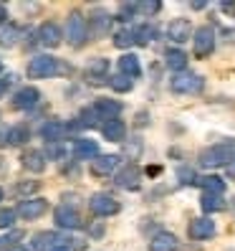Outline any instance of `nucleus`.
<instances>
[{
    "instance_id": "a18cd8bd",
    "label": "nucleus",
    "mask_w": 235,
    "mask_h": 251,
    "mask_svg": "<svg viewBox=\"0 0 235 251\" xmlns=\"http://www.w3.org/2000/svg\"><path fill=\"white\" fill-rule=\"evenodd\" d=\"M190 8H192V10H202V8H208V3L200 0V3H190Z\"/></svg>"
},
{
    "instance_id": "5701e85b",
    "label": "nucleus",
    "mask_w": 235,
    "mask_h": 251,
    "mask_svg": "<svg viewBox=\"0 0 235 251\" xmlns=\"http://www.w3.org/2000/svg\"><path fill=\"white\" fill-rule=\"evenodd\" d=\"M58 236L56 231H41L33 236V241H31V251H51L56 244H58Z\"/></svg>"
},
{
    "instance_id": "49530a36",
    "label": "nucleus",
    "mask_w": 235,
    "mask_h": 251,
    "mask_svg": "<svg viewBox=\"0 0 235 251\" xmlns=\"http://www.w3.org/2000/svg\"><path fill=\"white\" fill-rule=\"evenodd\" d=\"M220 8H223L225 13H235V3H223V5H220Z\"/></svg>"
},
{
    "instance_id": "a211bd4d",
    "label": "nucleus",
    "mask_w": 235,
    "mask_h": 251,
    "mask_svg": "<svg viewBox=\"0 0 235 251\" xmlns=\"http://www.w3.org/2000/svg\"><path fill=\"white\" fill-rule=\"evenodd\" d=\"M21 165L28 170V173H43L46 170V155H43L41 150H36V147H31V150H25L21 155Z\"/></svg>"
},
{
    "instance_id": "37998d69",
    "label": "nucleus",
    "mask_w": 235,
    "mask_h": 251,
    "mask_svg": "<svg viewBox=\"0 0 235 251\" xmlns=\"http://www.w3.org/2000/svg\"><path fill=\"white\" fill-rule=\"evenodd\" d=\"M0 145H8V127H0Z\"/></svg>"
},
{
    "instance_id": "aec40b11",
    "label": "nucleus",
    "mask_w": 235,
    "mask_h": 251,
    "mask_svg": "<svg viewBox=\"0 0 235 251\" xmlns=\"http://www.w3.org/2000/svg\"><path fill=\"white\" fill-rule=\"evenodd\" d=\"M73 155H76L79 160H96L101 152H99V145L94 140L76 137V140H73Z\"/></svg>"
},
{
    "instance_id": "c03bdc74",
    "label": "nucleus",
    "mask_w": 235,
    "mask_h": 251,
    "mask_svg": "<svg viewBox=\"0 0 235 251\" xmlns=\"http://www.w3.org/2000/svg\"><path fill=\"white\" fill-rule=\"evenodd\" d=\"M5 18H8V8H5L3 3H0V25L5 23Z\"/></svg>"
},
{
    "instance_id": "0eeeda50",
    "label": "nucleus",
    "mask_w": 235,
    "mask_h": 251,
    "mask_svg": "<svg viewBox=\"0 0 235 251\" xmlns=\"http://www.w3.org/2000/svg\"><path fill=\"white\" fill-rule=\"evenodd\" d=\"M76 127H79V122L64 125V122H56V120H53V122H46L38 132H41V137H43V140H48V142H64Z\"/></svg>"
},
{
    "instance_id": "e433bc0d",
    "label": "nucleus",
    "mask_w": 235,
    "mask_h": 251,
    "mask_svg": "<svg viewBox=\"0 0 235 251\" xmlns=\"http://www.w3.org/2000/svg\"><path fill=\"white\" fill-rule=\"evenodd\" d=\"M46 157H53V160H64L66 157V145L64 142H48L46 152H43Z\"/></svg>"
},
{
    "instance_id": "09e8293b",
    "label": "nucleus",
    "mask_w": 235,
    "mask_h": 251,
    "mask_svg": "<svg viewBox=\"0 0 235 251\" xmlns=\"http://www.w3.org/2000/svg\"><path fill=\"white\" fill-rule=\"evenodd\" d=\"M3 196H5V193H3V188H0V201H3Z\"/></svg>"
},
{
    "instance_id": "7ed1b4c3",
    "label": "nucleus",
    "mask_w": 235,
    "mask_h": 251,
    "mask_svg": "<svg viewBox=\"0 0 235 251\" xmlns=\"http://www.w3.org/2000/svg\"><path fill=\"white\" fill-rule=\"evenodd\" d=\"M66 38L73 49H84L86 41H89V25L81 13H71L68 23H66Z\"/></svg>"
},
{
    "instance_id": "1a4fd4ad",
    "label": "nucleus",
    "mask_w": 235,
    "mask_h": 251,
    "mask_svg": "<svg viewBox=\"0 0 235 251\" xmlns=\"http://www.w3.org/2000/svg\"><path fill=\"white\" fill-rule=\"evenodd\" d=\"M48 211V201L46 198H25L23 203H18L16 213L25 221H33V218H41L43 213Z\"/></svg>"
},
{
    "instance_id": "f704fd0d",
    "label": "nucleus",
    "mask_w": 235,
    "mask_h": 251,
    "mask_svg": "<svg viewBox=\"0 0 235 251\" xmlns=\"http://www.w3.org/2000/svg\"><path fill=\"white\" fill-rule=\"evenodd\" d=\"M177 183L180 185H195L197 183V173L192 168H187V165L177 168Z\"/></svg>"
},
{
    "instance_id": "412c9836",
    "label": "nucleus",
    "mask_w": 235,
    "mask_h": 251,
    "mask_svg": "<svg viewBox=\"0 0 235 251\" xmlns=\"http://www.w3.org/2000/svg\"><path fill=\"white\" fill-rule=\"evenodd\" d=\"M101 132L109 142H124L127 140V125L122 120H109L101 125Z\"/></svg>"
},
{
    "instance_id": "4468645a",
    "label": "nucleus",
    "mask_w": 235,
    "mask_h": 251,
    "mask_svg": "<svg viewBox=\"0 0 235 251\" xmlns=\"http://www.w3.org/2000/svg\"><path fill=\"white\" fill-rule=\"evenodd\" d=\"M38 43H41V46H46V49H56L58 43H61V28H58L53 21L41 23V28H38Z\"/></svg>"
},
{
    "instance_id": "a878e982",
    "label": "nucleus",
    "mask_w": 235,
    "mask_h": 251,
    "mask_svg": "<svg viewBox=\"0 0 235 251\" xmlns=\"http://www.w3.org/2000/svg\"><path fill=\"white\" fill-rule=\"evenodd\" d=\"M200 208L205 213H220V211H225L228 208V203L223 196H217V193H202L200 198Z\"/></svg>"
},
{
    "instance_id": "ea45409f",
    "label": "nucleus",
    "mask_w": 235,
    "mask_h": 251,
    "mask_svg": "<svg viewBox=\"0 0 235 251\" xmlns=\"http://www.w3.org/2000/svg\"><path fill=\"white\" fill-rule=\"evenodd\" d=\"M33 190H38V183L31 180V183H18L16 185V196H28V193H33Z\"/></svg>"
},
{
    "instance_id": "dca6fc26",
    "label": "nucleus",
    "mask_w": 235,
    "mask_h": 251,
    "mask_svg": "<svg viewBox=\"0 0 235 251\" xmlns=\"http://www.w3.org/2000/svg\"><path fill=\"white\" fill-rule=\"evenodd\" d=\"M38 99H41V92L36 86H23V89H18L13 94V107L16 109H31V107L38 104Z\"/></svg>"
},
{
    "instance_id": "c9c22d12",
    "label": "nucleus",
    "mask_w": 235,
    "mask_h": 251,
    "mask_svg": "<svg viewBox=\"0 0 235 251\" xmlns=\"http://www.w3.org/2000/svg\"><path fill=\"white\" fill-rule=\"evenodd\" d=\"M79 249H84V244H79L76 239H71V236H61L51 251H79Z\"/></svg>"
},
{
    "instance_id": "c756f323",
    "label": "nucleus",
    "mask_w": 235,
    "mask_h": 251,
    "mask_svg": "<svg viewBox=\"0 0 235 251\" xmlns=\"http://www.w3.org/2000/svg\"><path fill=\"white\" fill-rule=\"evenodd\" d=\"M157 36V28L144 23L139 28H134V43H139V46H147V43H152V38Z\"/></svg>"
},
{
    "instance_id": "79ce46f5",
    "label": "nucleus",
    "mask_w": 235,
    "mask_h": 251,
    "mask_svg": "<svg viewBox=\"0 0 235 251\" xmlns=\"http://www.w3.org/2000/svg\"><path fill=\"white\" fill-rule=\"evenodd\" d=\"M225 170H228V178H235V155H233V160L225 165Z\"/></svg>"
},
{
    "instance_id": "473e14b6",
    "label": "nucleus",
    "mask_w": 235,
    "mask_h": 251,
    "mask_svg": "<svg viewBox=\"0 0 235 251\" xmlns=\"http://www.w3.org/2000/svg\"><path fill=\"white\" fill-rule=\"evenodd\" d=\"M109 86L114 92H119V94H127V92H131V79H127L124 74H116V76H109Z\"/></svg>"
},
{
    "instance_id": "bb28decb",
    "label": "nucleus",
    "mask_w": 235,
    "mask_h": 251,
    "mask_svg": "<svg viewBox=\"0 0 235 251\" xmlns=\"http://www.w3.org/2000/svg\"><path fill=\"white\" fill-rule=\"evenodd\" d=\"M165 64L167 69H172L174 74H180V71H187V53L182 49H170L165 53Z\"/></svg>"
},
{
    "instance_id": "4c0bfd02",
    "label": "nucleus",
    "mask_w": 235,
    "mask_h": 251,
    "mask_svg": "<svg viewBox=\"0 0 235 251\" xmlns=\"http://www.w3.org/2000/svg\"><path fill=\"white\" fill-rule=\"evenodd\" d=\"M16 208H0V228H10L13 224H16Z\"/></svg>"
},
{
    "instance_id": "58836bf2",
    "label": "nucleus",
    "mask_w": 235,
    "mask_h": 251,
    "mask_svg": "<svg viewBox=\"0 0 235 251\" xmlns=\"http://www.w3.org/2000/svg\"><path fill=\"white\" fill-rule=\"evenodd\" d=\"M137 16V3H122L119 5V21H131Z\"/></svg>"
},
{
    "instance_id": "393cba45",
    "label": "nucleus",
    "mask_w": 235,
    "mask_h": 251,
    "mask_svg": "<svg viewBox=\"0 0 235 251\" xmlns=\"http://www.w3.org/2000/svg\"><path fill=\"white\" fill-rule=\"evenodd\" d=\"M18 41H21V28L16 23H3L0 25V46L3 49H13V46H18Z\"/></svg>"
},
{
    "instance_id": "f8f14e48",
    "label": "nucleus",
    "mask_w": 235,
    "mask_h": 251,
    "mask_svg": "<svg viewBox=\"0 0 235 251\" xmlns=\"http://www.w3.org/2000/svg\"><path fill=\"white\" fill-rule=\"evenodd\" d=\"M190 239L195 241H205V239H213L215 236V221H210V216H200L195 221H190Z\"/></svg>"
},
{
    "instance_id": "7c9ffc66",
    "label": "nucleus",
    "mask_w": 235,
    "mask_h": 251,
    "mask_svg": "<svg viewBox=\"0 0 235 251\" xmlns=\"http://www.w3.org/2000/svg\"><path fill=\"white\" fill-rule=\"evenodd\" d=\"M114 46L116 49H129L134 46V28H122L114 33Z\"/></svg>"
},
{
    "instance_id": "2eb2a0df",
    "label": "nucleus",
    "mask_w": 235,
    "mask_h": 251,
    "mask_svg": "<svg viewBox=\"0 0 235 251\" xmlns=\"http://www.w3.org/2000/svg\"><path fill=\"white\" fill-rule=\"evenodd\" d=\"M167 38L174 43H185L187 38H192V25H190L187 18H174L167 25Z\"/></svg>"
},
{
    "instance_id": "f3484780",
    "label": "nucleus",
    "mask_w": 235,
    "mask_h": 251,
    "mask_svg": "<svg viewBox=\"0 0 235 251\" xmlns=\"http://www.w3.org/2000/svg\"><path fill=\"white\" fill-rule=\"evenodd\" d=\"M94 112L99 114V120H119V114H122V101H116V99H96V104H94Z\"/></svg>"
},
{
    "instance_id": "6e6552de",
    "label": "nucleus",
    "mask_w": 235,
    "mask_h": 251,
    "mask_svg": "<svg viewBox=\"0 0 235 251\" xmlns=\"http://www.w3.org/2000/svg\"><path fill=\"white\" fill-rule=\"evenodd\" d=\"M53 218H56V226L64 228V231H73V228L81 226V213L73 208V205H58Z\"/></svg>"
},
{
    "instance_id": "ddd939ff",
    "label": "nucleus",
    "mask_w": 235,
    "mask_h": 251,
    "mask_svg": "<svg viewBox=\"0 0 235 251\" xmlns=\"http://www.w3.org/2000/svg\"><path fill=\"white\" fill-rule=\"evenodd\" d=\"M111 23H114V18L109 16L107 10H101V8L94 10V13H91V18L86 21V25H89V36H91V33L99 36V38H101V36H107V33L111 31Z\"/></svg>"
},
{
    "instance_id": "9b49d317",
    "label": "nucleus",
    "mask_w": 235,
    "mask_h": 251,
    "mask_svg": "<svg viewBox=\"0 0 235 251\" xmlns=\"http://www.w3.org/2000/svg\"><path fill=\"white\" fill-rule=\"evenodd\" d=\"M114 183L119 185V188H124V190H139V185H142V173H139L137 165H124L119 173L114 175Z\"/></svg>"
},
{
    "instance_id": "de8ad7c7",
    "label": "nucleus",
    "mask_w": 235,
    "mask_h": 251,
    "mask_svg": "<svg viewBox=\"0 0 235 251\" xmlns=\"http://www.w3.org/2000/svg\"><path fill=\"white\" fill-rule=\"evenodd\" d=\"M8 251H28V249H25V246H21V244H13Z\"/></svg>"
},
{
    "instance_id": "20e7f679",
    "label": "nucleus",
    "mask_w": 235,
    "mask_h": 251,
    "mask_svg": "<svg viewBox=\"0 0 235 251\" xmlns=\"http://www.w3.org/2000/svg\"><path fill=\"white\" fill-rule=\"evenodd\" d=\"M58 74V61L48 53H41V56H33L31 64H28V76L31 79H51Z\"/></svg>"
},
{
    "instance_id": "72a5a7b5",
    "label": "nucleus",
    "mask_w": 235,
    "mask_h": 251,
    "mask_svg": "<svg viewBox=\"0 0 235 251\" xmlns=\"http://www.w3.org/2000/svg\"><path fill=\"white\" fill-rule=\"evenodd\" d=\"M159 10H162V3H159V0H142V3H137V13H144L147 18L157 16Z\"/></svg>"
},
{
    "instance_id": "9d476101",
    "label": "nucleus",
    "mask_w": 235,
    "mask_h": 251,
    "mask_svg": "<svg viewBox=\"0 0 235 251\" xmlns=\"http://www.w3.org/2000/svg\"><path fill=\"white\" fill-rule=\"evenodd\" d=\"M109 61L107 58H91L84 71V79L89 84H109Z\"/></svg>"
},
{
    "instance_id": "a19ab883",
    "label": "nucleus",
    "mask_w": 235,
    "mask_h": 251,
    "mask_svg": "<svg viewBox=\"0 0 235 251\" xmlns=\"http://www.w3.org/2000/svg\"><path fill=\"white\" fill-rule=\"evenodd\" d=\"M10 81H13V74H3V76H0V97L8 92V84Z\"/></svg>"
},
{
    "instance_id": "8fccbe9b",
    "label": "nucleus",
    "mask_w": 235,
    "mask_h": 251,
    "mask_svg": "<svg viewBox=\"0 0 235 251\" xmlns=\"http://www.w3.org/2000/svg\"><path fill=\"white\" fill-rule=\"evenodd\" d=\"M0 160H3V157H0ZM0 165H3V162H0Z\"/></svg>"
},
{
    "instance_id": "c85d7f7f",
    "label": "nucleus",
    "mask_w": 235,
    "mask_h": 251,
    "mask_svg": "<svg viewBox=\"0 0 235 251\" xmlns=\"http://www.w3.org/2000/svg\"><path fill=\"white\" fill-rule=\"evenodd\" d=\"M31 140V129L25 125H16V127H8V145L13 147H21Z\"/></svg>"
},
{
    "instance_id": "f257e3e1",
    "label": "nucleus",
    "mask_w": 235,
    "mask_h": 251,
    "mask_svg": "<svg viewBox=\"0 0 235 251\" xmlns=\"http://www.w3.org/2000/svg\"><path fill=\"white\" fill-rule=\"evenodd\" d=\"M233 155H235V142H220V145H213L200 152V165L202 168H225L233 160Z\"/></svg>"
},
{
    "instance_id": "39448f33",
    "label": "nucleus",
    "mask_w": 235,
    "mask_h": 251,
    "mask_svg": "<svg viewBox=\"0 0 235 251\" xmlns=\"http://www.w3.org/2000/svg\"><path fill=\"white\" fill-rule=\"evenodd\" d=\"M192 46L197 58H208L215 51V28L213 25H200L192 33Z\"/></svg>"
},
{
    "instance_id": "f03ea898",
    "label": "nucleus",
    "mask_w": 235,
    "mask_h": 251,
    "mask_svg": "<svg viewBox=\"0 0 235 251\" xmlns=\"http://www.w3.org/2000/svg\"><path fill=\"white\" fill-rule=\"evenodd\" d=\"M170 89L174 94H200L205 89V79L195 71H180L170 79Z\"/></svg>"
},
{
    "instance_id": "423d86ee",
    "label": "nucleus",
    "mask_w": 235,
    "mask_h": 251,
    "mask_svg": "<svg viewBox=\"0 0 235 251\" xmlns=\"http://www.w3.org/2000/svg\"><path fill=\"white\" fill-rule=\"evenodd\" d=\"M89 208H91V213L99 216V218H109V216L119 213L122 205H119V201H116L114 196H109V193H94L91 201H89Z\"/></svg>"
},
{
    "instance_id": "6ab92c4d",
    "label": "nucleus",
    "mask_w": 235,
    "mask_h": 251,
    "mask_svg": "<svg viewBox=\"0 0 235 251\" xmlns=\"http://www.w3.org/2000/svg\"><path fill=\"white\" fill-rule=\"evenodd\" d=\"M180 249V239L170 231H159L152 236L150 241V251H177Z\"/></svg>"
},
{
    "instance_id": "cd10ccee",
    "label": "nucleus",
    "mask_w": 235,
    "mask_h": 251,
    "mask_svg": "<svg viewBox=\"0 0 235 251\" xmlns=\"http://www.w3.org/2000/svg\"><path fill=\"white\" fill-rule=\"evenodd\" d=\"M195 185H200L205 193H217V196L225 193V180L220 175H202V178H197Z\"/></svg>"
},
{
    "instance_id": "b1692460",
    "label": "nucleus",
    "mask_w": 235,
    "mask_h": 251,
    "mask_svg": "<svg viewBox=\"0 0 235 251\" xmlns=\"http://www.w3.org/2000/svg\"><path fill=\"white\" fill-rule=\"evenodd\" d=\"M116 165H119V155H99L91 162V173L94 175H109L116 170Z\"/></svg>"
},
{
    "instance_id": "2f4dec72",
    "label": "nucleus",
    "mask_w": 235,
    "mask_h": 251,
    "mask_svg": "<svg viewBox=\"0 0 235 251\" xmlns=\"http://www.w3.org/2000/svg\"><path fill=\"white\" fill-rule=\"evenodd\" d=\"M79 127L81 129H91V127H99V114L94 112V107H86L81 114H79Z\"/></svg>"
},
{
    "instance_id": "4be33fe9",
    "label": "nucleus",
    "mask_w": 235,
    "mask_h": 251,
    "mask_svg": "<svg viewBox=\"0 0 235 251\" xmlns=\"http://www.w3.org/2000/svg\"><path fill=\"white\" fill-rule=\"evenodd\" d=\"M119 74H124L127 79H139L142 76V66H139V58L134 53H124L119 58Z\"/></svg>"
}]
</instances>
